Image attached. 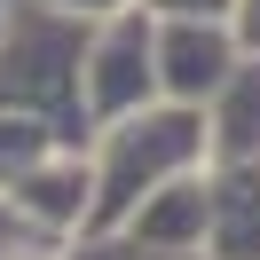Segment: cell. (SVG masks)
I'll use <instances>...</instances> for the list:
<instances>
[{
    "label": "cell",
    "mask_w": 260,
    "mask_h": 260,
    "mask_svg": "<svg viewBox=\"0 0 260 260\" xmlns=\"http://www.w3.org/2000/svg\"><path fill=\"white\" fill-rule=\"evenodd\" d=\"M229 63H237L229 24H213V16H158V32H150V71H158L166 103H189L197 111V103L229 79Z\"/></svg>",
    "instance_id": "1"
},
{
    "label": "cell",
    "mask_w": 260,
    "mask_h": 260,
    "mask_svg": "<svg viewBox=\"0 0 260 260\" xmlns=\"http://www.w3.org/2000/svg\"><path fill=\"white\" fill-rule=\"evenodd\" d=\"M197 118H205V166L260 158V55L229 63V79L197 103Z\"/></svg>",
    "instance_id": "2"
},
{
    "label": "cell",
    "mask_w": 260,
    "mask_h": 260,
    "mask_svg": "<svg viewBox=\"0 0 260 260\" xmlns=\"http://www.w3.org/2000/svg\"><path fill=\"white\" fill-rule=\"evenodd\" d=\"M237 16H229V40H237V55H260V0H229Z\"/></svg>",
    "instance_id": "3"
},
{
    "label": "cell",
    "mask_w": 260,
    "mask_h": 260,
    "mask_svg": "<svg viewBox=\"0 0 260 260\" xmlns=\"http://www.w3.org/2000/svg\"><path fill=\"white\" fill-rule=\"evenodd\" d=\"M229 0H150V16H221Z\"/></svg>",
    "instance_id": "4"
},
{
    "label": "cell",
    "mask_w": 260,
    "mask_h": 260,
    "mask_svg": "<svg viewBox=\"0 0 260 260\" xmlns=\"http://www.w3.org/2000/svg\"><path fill=\"white\" fill-rule=\"evenodd\" d=\"M48 8H63V16H87V24H95V16H111V8H126V0H48Z\"/></svg>",
    "instance_id": "5"
}]
</instances>
